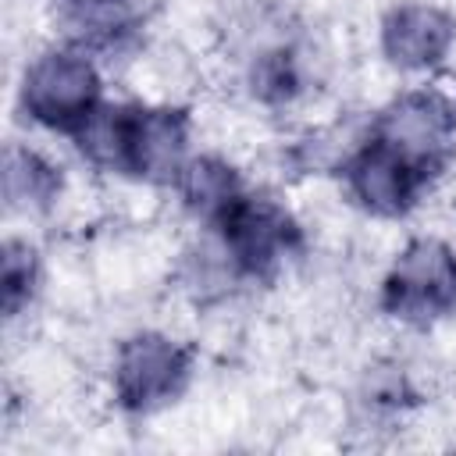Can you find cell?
Wrapping results in <instances>:
<instances>
[{"label": "cell", "mask_w": 456, "mask_h": 456, "mask_svg": "<svg viewBox=\"0 0 456 456\" xmlns=\"http://www.w3.org/2000/svg\"><path fill=\"white\" fill-rule=\"evenodd\" d=\"M374 135L392 150H399L403 157H410L420 171L435 175L452 150L456 107L435 89L406 93L388 110H381Z\"/></svg>", "instance_id": "5b68a950"}, {"label": "cell", "mask_w": 456, "mask_h": 456, "mask_svg": "<svg viewBox=\"0 0 456 456\" xmlns=\"http://www.w3.org/2000/svg\"><path fill=\"white\" fill-rule=\"evenodd\" d=\"M64 25L93 46H107L132 32L135 7L132 0H57Z\"/></svg>", "instance_id": "9c48e42d"}, {"label": "cell", "mask_w": 456, "mask_h": 456, "mask_svg": "<svg viewBox=\"0 0 456 456\" xmlns=\"http://www.w3.org/2000/svg\"><path fill=\"white\" fill-rule=\"evenodd\" d=\"M189 381V353L153 331L132 335L114 367V392L118 403L132 413H150L171 403Z\"/></svg>", "instance_id": "277c9868"}, {"label": "cell", "mask_w": 456, "mask_h": 456, "mask_svg": "<svg viewBox=\"0 0 456 456\" xmlns=\"http://www.w3.org/2000/svg\"><path fill=\"white\" fill-rule=\"evenodd\" d=\"M61 189L57 171L32 150L11 146L4 153V196L11 207H46Z\"/></svg>", "instance_id": "8fae6325"}, {"label": "cell", "mask_w": 456, "mask_h": 456, "mask_svg": "<svg viewBox=\"0 0 456 456\" xmlns=\"http://www.w3.org/2000/svg\"><path fill=\"white\" fill-rule=\"evenodd\" d=\"M346 178L353 196L374 210V214H406L420 192V185L431 178L428 171H420L410 157H403L399 150H392L388 142H381L378 135L360 146V153L346 164Z\"/></svg>", "instance_id": "52a82bcc"}, {"label": "cell", "mask_w": 456, "mask_h": 456, "mask_svg": "<svg viewBox=\"0 0 456 456\" xmlns=\"http://www.w3.org/2000/svg\"><path fill=\"white\" fill-rule=\"evenodd\" d=\"M4 310L7 317H14L28 296H32V285H36V249L28 242H7L4 246Z\"/></svg>", "instance_id": "7c38bea8"}, {"label": "cell", "mask_w": 456, "mask_h": 456, "mask_svg": "<svg viewBox=\"0 0 456 456\" xmlns=\"http://www.w3.org/2000/svg\"><path fill=\"white\" fill-rule=\"evenodd\" d=\"M456 36V21L428 4H403L381 25V46L399 68H428L438 64Z\"/></svg>", "instance_id": "ba28073f"}, {"label": "cell", "mask_w": 456, "mask_h": 456, "mask_svg": "<svg viewBox=\"0 0 456 456\" xmlns=\"http://www.w3.org/2000/svg\"><path fill=\"white\" fill-rule=\"evenodd\" d=\"M381 306L403 321H435L456 306V253L438 239H413L381 285Z\"/></svg>", "instance_id": "7a4b0ae2"}, {"label": "cell", "mask_w": 456, "mask_h": 456, "mask_svg": "<svg viewBox=\"0 0 456 456\" xmlns=\"http://www.w3.org/2000/svg\"><path fill=\"white\" fill-rule=\"evenodd\" d=\"M214 224L221 228L235 264L249 274H267L289 249L299 246L296 221L271 200H253L246 192Z\"/></svg>", "instance_id": "8992f818"}, {"label": "cell", "mask_w": 456, "mask_h": 456, "mask_svg": "<svg viewBox=\"0 0 456 456\" xmlns=\"http://www.w3.org/2000/svg\"><path fill=\"white\" fill-rule=\"evenodd\" d=\"M182 192H185V203L207 217V221H217L239 196H242V185L235 178V171L214 157H200L192 164L182 167Z\"/></svg>", "instance_id": "30bf717a"}, {"label": "cell", "mask_w": 456, "mask_h": 456, "mask_svg": "<svg viewBox=\"0 0 456 456\" xmlns=\"http://www.w3.org/2000/svg\"><path fill=\"white\" fill-rule=\"evenodd\" d=\"M21 100L36 121L75 135L100 107V75L86 57L53 50L28 68Z\"/></svg>", "instance_id": "3957f363"}, {"label": "cell", "mask_w": 456, "mask_h": 456, "mask_svg": "<svg viewBox=\"0 0 456 456\" xmlns=\"http://www.w3.org/2000/svg\"><path fill=\"white\" fill-rule=\"evenodd\" d=\"M75 139L100 167L167 182L182 175L189 118L171 107H96Z\"/></svg>", "instance_id": "6da1fadb"}]
</instances>
